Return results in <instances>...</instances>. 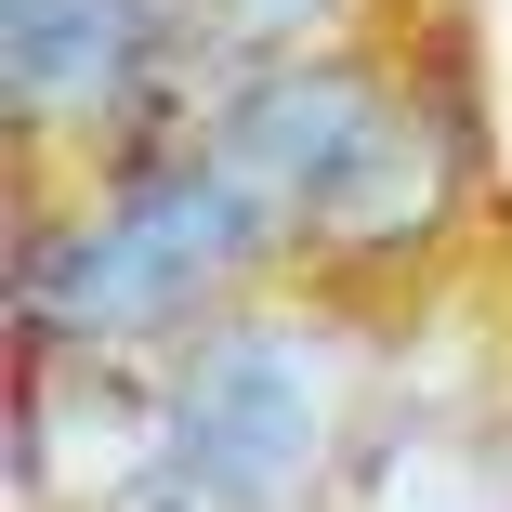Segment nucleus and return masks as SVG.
Instances as JSON below:
<instances>
[{
    "mask_svg": "<svg viewBox=\"0 0 512 512\" xmlns=\"http://www.w3.org/2000/svg\"><path fill=\"white\" fill-rule=\"evenodd\" d=\"M355 512H512V486H499L473 447H447V434H407V447L368 473Z\"/></svg>",
    "mask_w": 512,
    "mask_h": 512,
    "instance_id": "5",
    "label": "nucleus"
},
{
    "mask_svg": "<svg viewBox=\"0 0 512 512\" xmlns=\"http://www.w3.org/2000/svg\"><path fill=\"white\" fill-rule=\"evenodd\" d=\"M197 158L237 171L263 197V224L316 263H368V250H421L460 211V132L434 119V92L381 79L368 53H276L237 66L224 106L197 119Z\"/></svg>",
    "mask_w": 512,
    "mask_h": 512,
    "instance_id": "1",
    "label": "nucleus"
},
{
    "mask_svg": "<svg viewBox=\"0 0 512 512\" xmlns=\"http://www.w3.org/2000/svg\"><path fill=\"white\" fill-rule=\"evenodd\" d=\"M158 407L197 512H316L368 421V342L316 302H237L158 368Z\"/></svg>",
    "mask_w": 512,
    "mask_h": 512,
    "instance_id": "3",
    "label": "nucleus"
},
{
    "mask_svg": "<svg viewBox=\"0 0 512 512\" xmlns=\"http://www.w3.org/2000/svg\"><path fill=\"white\" fill-rule=\"evenodd\" d=\"M184 53V0H0V92L27 132H92Z\"/></svg>",
    "mask_w": 512,
    "mask_h": 512,
    "instance_id": "4",
    "label": "nucleus"
},
{
    "mask_svg": "<svg viewBox=\"0 0 512 512\" xmlns=\"http://www.w3.org/2000/svg\"><path fill=\"white\" fill-rule=\"evenodd\" d=\"M329 27H342V0H184V53H250V66L329 53Z\"/></svg>",
    "mask_w": 512,
    "mask_h": 512,
    "instance_id": "6",
    "label": "nucleus"
},
{
    "mask_svg": "<svg viewBox=\"0 0 512 512\" xmlns=\"http://www.w3.org/2000/svg\"><path fill=\"white\" fill-rule=\"evenodd\" d=\"M263 263H289L263 197L184 145V158L106 184L92 211L27 237V329L66 342V355H145V342L184 355L211 316H237V289Z\"/></svg>",
    "mask_w": 512,
    "mask_h": 512,
    "instance_id": "2",
    "label": "nucleus"
}]
</instances>
